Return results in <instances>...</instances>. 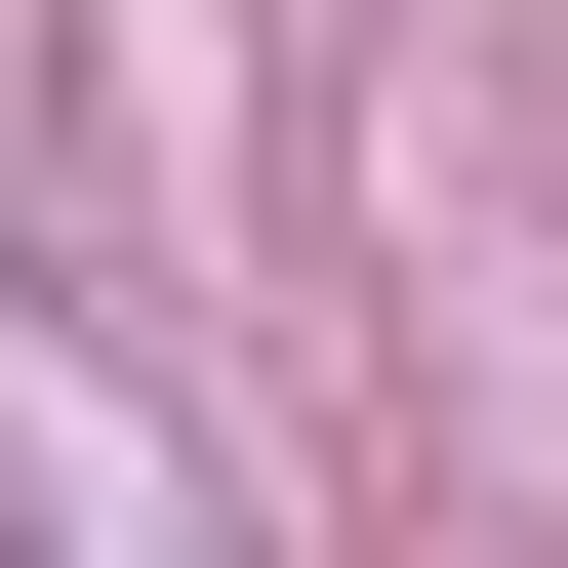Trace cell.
<instances>
[{"label": "cell", "mask_w": 568, "mask_h": 568, "mask_svg": "<svg viewBox=\"0 0 568 568\" xmlns=\"http://www.w3.org/2000/svg\"><path fill=\"white\" fill-rule=\"evenodd\" d=\"M0 568H41V528H0Z\"/></svg>", "instance_id": "cell-1"}]
</instances>
